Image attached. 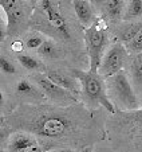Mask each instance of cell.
I'll list each match as a JSON object with an SVG mask.
<instances>
[{
  "instance_id": "obj_20",
  "label": "cell",
  "mask_w": 142,
  "mask_h": 152,
  "mask_svg": "<svg viewBox=\"0 0 142 152\" xmlns=\"http://www.w3.org/2000/svg\"><path fill=\"white\" fill-rule=\"evenodd\" d=\"M0 69H1V72L7 75H15L17 73L16 65H15L14 61H12L7 54L0 55Z\"/></svg>"
},
{
  "instance_id": "obj_12",
  "label": "cell",
  "mask_w": 142,
  "mask_h": 152,
  "mask_svg": "<svg viewBox=\"0 0 142 152\" xmlns=\"http://www.w3.org/2000/svg\"><path fill=\"white\" fill-rule=\"evenodd\" d=\"M38 140L35 136L24 132H17L9 136L8 141L6 144L7 152H26L31 147L38 145ZM4 149V148H3Z\"/></svg>"
},
{
  "instance_id": "obj_11",
  "label": "cell",
  "mask_w": 142,
  "mask_h": 152,
  "mask_svg": "<svg viewBox=\"0 0 142 152\" xmlns=\"http://www.w3.org/2000/svg\"><path fill=\"white\" fill-rule=\"evenodd\" d=\"M72 3V8H74L75 16H77L79 24L83 28H88L91 27L95 22H97V15L94 11L93 4H90V1L86 0H74Z\"/></svg>"
},
{
  "instance_id": "obj_9",
  "label": "cell",
  "mask_w": 142,
  "mask_h": 152,
  "mask_svg": "<svg viewBox=\"0 0 142 152\" xmlns=\"http://www.w3.org/2000/svg\"><path fill=\"white\" fill-rule=\"evenodd\" d=\"M14 96L17 100V104H40L49 102L43 92L30 80V77H23L15 82Z\"/></svg>"
},
{
  "instance_id": "obj_18",
  "label": "cell",
  "mask_w": 142,
  "mask_h": 152,
  "mask_svg": "<svg viewBox=\"0 0 142 152\" xmlns=\"http://www.w3.org/2000/svg\"><path fill=\"white\" fill-rule=\"evenodd\" d=\"M46 38L43 37V34H40L39 31H28L24 34V38H23V43H24V47L27 50H39L42 47V45L44 43Z\"/></svg>"
},
{
  "instance_id": "obj_10",
  "label": "cell",
  "mask_w": 142,
  "mask_h": 152,
  "mask_svg": "<svg viewBox=\"0 0 142 152\" xmlns=\"http://www.w3.org/2000/svg\"><path fill=\"white\" fill-rule=\"evenodd\" d=\"M44 74L54 83L59 85L63 89L70 90L71 93H74L75 96H78V97L80 98V89H82V88H80V82L74 77V74L71 73L70 67L64 69V67L47 66Z\"/></svg>"
},
{
  "instance_id": "obj_14",
  "label": "cell",
  "mask_w": 142,
  "mask_h": 152,
  "mask_svg": "<svg viewBox=\"0 0 142 152\" xmlns=\"http://www.w3.org/2000/svg\"><path fill=\"white\" fill-rule=\"evenodd\" d=\"M142 31V19L135 22H123L115 28V38L120 43L128 45Z\"/></svg>"
},
{
  "instance_id": "obj_13",
  "label": "cell",
  "mask_w": 142,
  "mask_h": 152,
  "mask_svg": "<svg viewBox=\"0 0 142 152\" xmlns=\"http://www.w3.org/2000/svg\"><path fill=\"white\" fill-rule=\"evenodd\" d=\"M36 53L40 57V59L47 61V62H59L60 59L64 58L63 46L55 39H51V38H46L44 43Z\"/></svg>"
},
{
  "instance_id": "obj_5",
  "label": "cell",
  "mask_w": 142,
  "mask_h": 152,
  "mask_svg": "<svg viewBox=\"0 0 142 152\" xmlns=\"http://www.w3.org/2000/svg\"><path fill=\"white\" fill-rule=\"evenodd\" d=\"M0 6L7 16V37H19L31 24L35 1L1 0ZM26 34V32H24Z\"/></svg>"
},
{
  "instance_id": "obj_17",
  "label": "cell",
  "mask_w": 142,
  "mask_h": 152,
  "mask_svg": "<svg viewBox=\"0 0 142 152\" xmlns=\"http://www.w3.org/2000/svg\"><path fill=\"white\" fill-rule=\"evenodd\" d=\"M101 6H102V10L105 12V16L111 22H118V20L122 19L125 16V7L128 6L126 1L123 0H107V1H101Z\"/></svg>"
},
{
  "instance_id": "obj_6",
  "label": "cell",
  "mask_w": 142,
  "mask_h": 152,
  "mask_svg": "<svg viewBox=\"0 0 142 152\" xmlns=\"http://www.w3.org/2000/svg\"><path fill=\"white\" fill-rule=\"evenodd\" d=\"M105 28L106 26H101L97 20L91 27L85 30V46L88 57V65H90L88 70L94 73H98L102 58L106 53V47H107L109 39Z\"/></svg>"
},
{
  "instance_id": "obj_24",
  "label": "cell",
  "mask_w": 142,
  "mask_h": 152,
  "mask_svg": "<svg viewBox=\"0 0 142 152\" xmlns=\"http://www.w3.org/2000/svg\"><path fill=\"white\" fill-rule=\"evenodd\" d=\"M79 152H94V147H86V148L80 149Z\"/></svg>"
},
{
  "instance_id": "obj_15",
  "label": "cell",
  "mask_w": 142,
  "mask_h": 152,
  "mask_svg": "<svg viewBox=\"0 0 142 152\" xmlns=\"http://www.w3.org/2000/svg\"><path fill=\"white\" fill-rule=\"evenodd\" d=\"M129 78L134 89L142 93V53L133 55L129 59Z\"/></svg>"
},
{
  "instance_id": "obj_8",
  "label": "cell",
  "mask_w": 142,
  "mask_h": 152,
  "mask_svg": "<svg viewBox=\"0 0 142 152\" xmlns=\"http://www.w3.org/2000/svg\"><path fill=\"white\" fill-rule=\"evenodd\" d=\"M129 59L130 58H129V51L126 50V46L123 43L115 42L106 50L98 73L105 80H107V78L115 75L117 73L122 72L123 66L129 63Z\"/></svg>"
},
{
  "instance_id": "obj_2",
  "label": "cell",
  "mask_w": 142,
  "mask_h": 152,
  "mask_svg": "<svg viewBox=\"0 0 142 152\" xmlns=\"http://www.w3.org/2000/svg\"><path fill=\"white\" fill-rule=\"evenodd\" d=\"M106 131L110 147L115 152H142V108L109 115Z\"/></svg>"
},
{
  "instance_id": "obj_7",
  "label": "cell",
  "mask_w": 142,
  "mask_h": 152,
  "mask_svg": "<svg viewBox=\"0 0 142 152\" xmlns=\"http://www.w3.org/2000/svg\"><path fill=\"white\" fill-rule=\"evenodd\" d=\"M28 77L43 92V94L46 96L49 102L59 105V106H70V105L80 102L78 96H75L70 90L63 89L59 85L54 83L51 80L47 78V75L44 73H32Z\"/></svg>"
},
{
  "instance_id": "obj_1",
  "label": "cell",
  "mask_w": 142,
  "mask_h": 152,
  "mask_svg": "<svg viewBox=\"0 0 142 152\" xmlns=\"http://www.w3.org/2000/svg\"><path fill=\"white\" fill-rule=\"evenodd\" d=\"M107 117L105 109H90L83 102L70 106L51 102L19 104L1 115V149L11 135L24 132L35 136L46 152L57 148L79 152L107 140Z\"/></svg>"
},
{
  "instance_id": "obj_4",
  "label": "cell",
  "mask_w": 142,
  "mask_h": 152,
  "mask_svg": "<svg viewBox=\"0 0 142 152\" xmlns=\"http://www.w3.org/2000/svg\"><path fill=\"white\" fill-rule=\"evenodd\" d=\"M107 93L111 102L117 110L122 112H133L142 108L141 100L138 98L133 85L130 82L128 73L125 70L117 73L115 75L106 80Z\"/></svg>"
},
{
  "instance_id": "obj_3",
  "label": "cell",
  "mask_w": 142,
  "mask_h": 152,
  "mask_svg": "<svg viewBox=\"0 0 142 152\" xmlns=\"http://www.w3.org/2000/svg\"><path fill=\"white\" fill-rule=\"evenodd\" d=\"M74 77L80 82V102L90 109H105L109 115L117 112L107 93L106 80L99 74L90 70L70 67Z\"/></svg>"
},
{
  "instance_id": "obj_23",
  "label": "cell",
  "mask_w": 142,
  "mask_h": 152,
  "mask_svg": "<svg viewBox=\"0 0 142 152\" xmlns=\"http://www.w3.org/2000/svg\"><path fill=\"white\" fill-rule=\"evenodd\" d=\"M50 152H77V151H74V149H71V148H57Z\"/></svg>"
},
{
  "instance_id": "obj_22",
  "label": "cell",
  "mask_w": 142,
  "mask_h": 152,
  "mask_svg": "<svg viewBox=\"0 0 142 152\" xmlns=\"http://www.w3.org/2000/svg\"><path fill=\"white\" fill-rule=\"evenodd\" d=\"M26 152H46V151L39 145V144H38V145H34V147H31L30 149H27Z\"/></svg>"
},
{
  "instance_id": "obj_16",
  "label": "cell",
  "mask_w": 142,
  "mask_h": 152,
  "mask_svg": "<svg viewBox=\"0 0 142 152\" xmlns=\"http://www.w3.org/2000/svg\"><path fill=\"white\" fill-rule=\"evenodd\" d=\"M16 59L20 63V66L26 69L27 72H31V74L32 73H44L47 69V65L40 58H35L28 53H17Z\"/></svg>"
},
{
  "instance_id": "obj_21",
  "label": "cell",
  "mask_w": 142,
  "mask_h": 152,
  "mask_svg": "<svg viewBox=\"0 0 142 152\" xmlns=\"http://www.w3.org/2000/svg\"><path fill=\"white\" fill-rule=\"evenodd\" d=\"M125 46H126V50L129 51V54H133V55L141 54L142 53V31L139 32L131 42L125 45Z\"/></svg>"
},
{
  "instance_id": "obj_19",
  "label": "cell",
  "mask_w": 142,
  "mask_h": 152,
  "mask_svg": "<svg viewBox=\"0 0 142 152\" xmlns=\"http://www.w3.org/2000/svg\"><path fill=\"white\" fill-rule=\"evenodd\" d=\"M142 16V0L129 1L125 10L123 22H135V19Z\"/></svg>"
}]
</instances>
